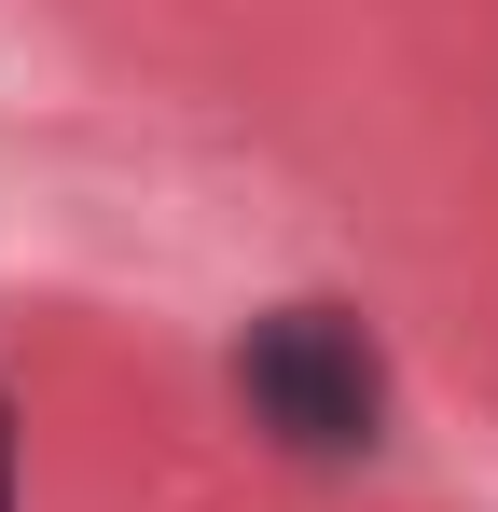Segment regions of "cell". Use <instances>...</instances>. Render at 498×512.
I'll list each match as a JSON object with an SVG mask.
<instances>
[{"mask_svg": "<svg viewBox=\"0 0 498 512\" xmlns=\"http://www.w3.org/2000/svg\"><path fill=\"white\" fill-rule=\"evenodd\" d=\"M236 388H249V416L277 429L291 457H374V429H388V360H374L360 319H332V305L249 319Z\"/></svg>", "mask_w": 498, "mask_h": 512, "instance_id": "1", "label": "cell"}, {"mask_svg": "<svg viewBox=\"0 0 498 512\" xmlns=\"http://www.w3.org/2000/svg\"><path fill=\"white\" fill-rule=\"evenodd\" d=\"M0 512H14V402H0Z\"/></svg>", "mask_w": 498, "mask_h": 512, "instance_id": "2", "label": "cell"}]
</instances>
